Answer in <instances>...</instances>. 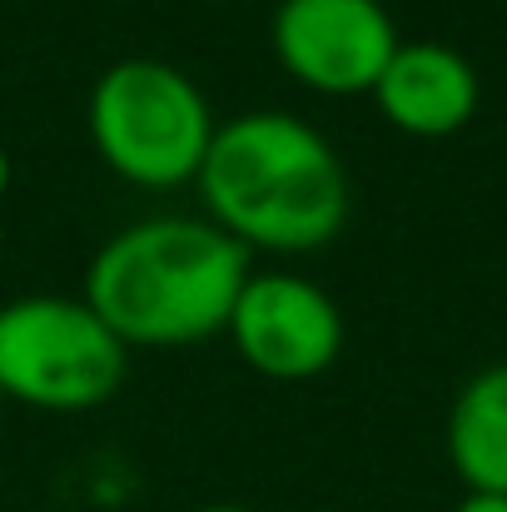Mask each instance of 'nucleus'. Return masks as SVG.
<instances>
[{"label":"nucleus","instance_id":"f8f14e48","mask_svg":"<svg viewBox=\"0 0 507 512\" xmlns=\"http://www.w3.org/2000/svg\"><path fill=\"white\" fill-rule=\"evenodd\" d=\"M0 398H5V393H0Z\"/></svg>","mask_w":507,"mask_h":512},{"label":"nucleus","instance_id":"f03ea898","mask_svg":"<svg viewBox=\"0 0 507 512\" xmlns=\"http://www.w3.org/2000/svg\"><path fill=\"white\" fill-rule=\"evenodd\" d=\"M209 219L239 244L304 254L348 219V174L334 145L289 110H244L214 125L199 165Z\"/></svg>","mask_w":507,"mask_h":512},{"label":"nucleus","instance_id":"423d86ee","mask_svg":"<svg viewBox=\"0 0 507 512\" xmlns=\"http://www.w3.org/2000/svg\"><path fill=\"white\" fill-rule=\"evenodd\" d=\"M269 30L284 70L329 95L373 90L398 50L383 0H279Z\"/></svg>","mask_w":507,"mask_h":512},{"label":"nucleus","instance_id":"6e6552de","mask_svg":"<svg viewBox=\"0 0 507 512\" xmlns=\"http://www.w3.org/2000/svg\"><path fill=\"white\" fill-rule=\"evenodd\" d=\"M448 458L468 493L507 498V363L463 383L448 413Z\"/></svg>","mask_w":507,"mask_h":512},{"label":"nucleus","instance_id":"7ed1b4c3","mask_svg":"<svg viewBox=\"0 0 507 512\" xmlns=\"http://www.w3.org/2000/svg\"><path fill=\"white\" fill-rule=\"evenodd\" d=\"M90 135L105 165L135 184L174 189L199 179L214 140L204 90L169 60H115L90 90Z\"/></svg>","mask_w":507,"mask_h":512},{"label":"nucleus","instance_id":"1a4fd4ad","mask_svg":"<svg viewBox=\"0 0 507 512\" xmlns=\"http://www.w3.org/2000/svg\"><path fill=\"white\" fill-rule=\"evenodd\" d=\"M453 512H507V498H493V493H468Z\"/></svg>","mask_w":507,"mask_h":512},{"label":"nucleus","instance_id":"f257e3e1","mask_svg":"<svg viewBox=\"0 0 507 512\" xmlns=\"http://www.w3.org/2000/svg\"><path fill=\"white\" fill-rule=\"evenodd\" d=\"M249 244L214 219L160 214L110 234L85 269V304L125 343H199L229 329Z\"/></svg>","mask_w":507,"mask_h":512},{"label":"nucleus","instance_id":"39448f33","mask_svg":"<svg viewBox=\"0 0 507 512\" xmlns=\"http://www.w3.org/2000/svg\"><path fill=\"white\" fill-rule=\"evenodd\" d=\"M229 334L249 368L279 383H299L334 368L343 348V314L324 284L289 269H269L249 274V284L239 289Z\"/></svg>","mask_w":507,"mask_h":512},{"label":"nucleus","instance_id":"9b49d317","mask_svg":"<svg viewBox=\"0 0 507 512\" xmlns=\"http://www.w3.org/2000/svg\"><path fill=\"white\" fill-rule=\"evenodd\" d=\"M199 512H249V508H239V503H209V508H199Z\"/></svg>","mask_w":507,"mask_h":512},{"label":"nucleus","instance_id":"9d476101","mask_svg":"<svg viewBox=\"0 0 507 512\" xmlns=\"http://www.w3.org/2000/svg\"><path fill=\"white\" fill-rule=\"evenodd\" d=\"M5 184H10V155H5V145H0V194H5Z\"/></svg>","mask_w":507,"mask_h":512},{"label":"nucleus","instance_id":"0eeeda50","mask_svg":"<svg viewBox=\"0 0 507 512\" xmlns=\"http://www.w3.org/2000/svg\"><path fill=\"white\" fill-rule=\"evenodd\" d=\"M478 70L463 50L443 45V40H398L393 60L383 65L373 100L378 110L423 140L453 135L473 120L478 110Z\"/></svg>","mask_w":507,"mask_h":512},{"label":"nucleus","instance_id":"20e7f679","mask_svg":"<svg viewBox=\"0 0 507 512\" xmlns=\"http://www.w3.org/2000/svg\"><path fill=\"white\" fill-rule=\"evenodd\" d=\"M125 378V339L70 294H20L0 304V393L75 413L105 403Z\"/></svg>","mask_w":507,"mask_h":512}]
</instances>
